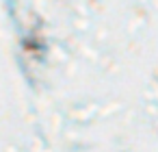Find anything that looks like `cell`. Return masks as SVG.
I'll return each mask as SVG.
<instances>
[]
</instances>
